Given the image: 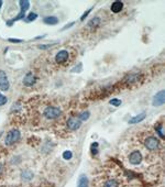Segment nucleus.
<instances>
[{
	"label": "nucleus",
	"mask_w": 165,
	"mask_h": 187,
	"mask_svg": "<svg viewBox=\"0 0 165 187\" xmlns=\"http://www.w3.org/2000/svg\"><path fill=\"white\" fill-rule=\"evenodd\" d=\"M20 139V131L18 129H12L7 133L6 135V140H4V143L11 145V144L16 143L18 140Z\"/></svg>",
	"instance_id": "1"
},
{
	"label": "nucleus",
	"mask_w": 165,
	"mask_h": 187,
	"mask_svg": "<svg viewBox=\"0 0 165 187\" xmlns=\"http://www.w3.org/2000/svg\"><path fill=\"white\" fill-rule=\"evenodd\" d=\"M44 116L48 119H55L61 116V109L57 107H48L45 108Z\"/></svg>",
	"instance_id": "2"
},
{
	"label": "nucleus",
	"mask_w": 165,
	"mask_h": 187,
	"mask_svg": "<svg viewBox=\"0 0 165 187\" xmlns=\"http://www.w3.org/2000/svg\"><path fill=\"white\" fill-rule=\"evenodd\" d=\"M144 144L148 150L154 151V150H156L157 147H159V140H157L155 136H149L148 139L145 140Z\"/></svg>",
	"instance_id": "3"
},
{
	"label": "nucleus",
	"mask_w": 165,
	"mask_h": 187,
	"mask_svg": "<svg viewBox=\"0 0 165 187\" xmlns=\"http://www.w3.org/2000/svg\"><path fill=\"white\" fill-rule=\"evenodd\" d=\"M9 82H8V77H7V74L4 71H0V90L2 92H6L9 89Z\"/></svg>",
	"instance_id": "4"
},
{
	"label": "nucleus",
	"mask_w": 165,
	"mask_h": 187,
	"mask_svg": "<svg viewBox=\"0 0 165 187\" xmlns=\"http://www.w3.org/2000/svg\"><path fill=\"white\" fill-rule=\"evenodd\" d=\"M81 121L77 117H71L67 120V127L71 130H77V129L81 128Z\"/></svg>",
	"instance_id": "5"
},
{
	"label": "nucleus",
	"mask_w": 165,
	"mask_h": 187,
	"mask_svg": "<svg viewBox=\"0 0 165 187\" xmlns=\"http://www.w3.org/2000/svg\"><path fill=\"white\" fill-rule=\"evenodd\" d=\"M142 161V155L139 151H133L129 155V162L133 165H138L140 164Z\"/></svg>",
	"instance_id": "6"
},
{
	"label": "nucleus",
	"mask_w": 165,
	"mask_h": 187,
	"mask_svg": "<svg viewBox=\"0 0 165 187\" xmlns=\"http://www.w3.org/2000/svg\"><path fill=\"white\" fill-rule=\"evenodd\" d=\"M68 52L66 51V50H62L60 52L57 53L56 56H55V62L57 64H63L65 63L66 61L68 60Z\"/></svg>",
	"instance_id": "7"
},
{
	"label": "nucleus",
	"mask_w": 165,
	"mask_h": 187,
	"mask_svg": "<svg viewBox=\"0 0 165 187\" xmlns=\"http://www.w3.org/2000/svg\"><path fill=\"white\" fill-rule=\"evenodd\" d=\"M36 82V77L34 76V74L31 72H29L27 75L24 76L23 78V84L25 86H28V87H31L32 85H34Z\"/></svg>",
	"instance_id": "8"
},
{
	"label": "nucleus",
	"mask_w": 165,
	"mask_h": 187,
	"mask_svg": "<svg viewBox=\"0 0 165 187\" xmlns=\"http://www.w3.org/2000/svg\"><path fill=\"white\" fill-rule=\"evenodd\" d=\"M164 98H165V92L164 90H161V92H159L155 95L153 99V106H162V105L164 104Z\"/></svg>",
	"instance_id": "9"
},
{
	"label": "nucleus",
	"mask_w": 165,
	"mask_h": 187,
	"mask_svg": "<svg viewBox=\"0 0 165 187\" xmlns=\"http://www.w3.org/2000/svg\"><path fill=\"white\" fill-rule=\"evenodd\" d=\"M123 8V2L122 1H115L112 4H111V11L113 13H118L120 12Z\"/></svg>",
	"instance_id": "10"
},
{
	"label": "nucleus",
	"mask_w": 165,
	"mask_h": 187,
	"mask_svg": "<svg viewBox=\"0 0 165 187\" xmlns=\"http://www.w3.org/2000/svg\"><path fill=\"white\" fill-rule=\"evenodd\" d=\"M145 118V113L144 112H142V113H140V115L135 116V117H133V118H131V119L129 120V123L130 124H133V123H138V122H141V121H143Z\"/></svg>",
	"instance_id": "11"
},
{
	"label": "nucleus",
	"mask_w": 165,
	"mask_h": 187,
	"mask_svg": "<svg viewBox=\"0 0 165 187\" xmlns=\"http://www.w3.org/2000/svg\"><path fill=\"white\" fill-rule=\"evenodd\" d=\"M77 187H88V179L86 177V175H81L77 182Z\"/></svg>",
	"instance_id": "12"
},
{
	"label": "nucleus",
	"mask_w": 165,
	"mask_h": 187,
	"mask_svg": "<svg viewBox=\"0 0 165 187\" xmlns=\"http://www.w3.org/2000/svg\"><path fill=\"white\" fill-rule=\"evenodd\" d=\"M44 23L45 24H50V25H55V24L58 23V19L56 17H46L44 18Z\"/></svg>",
	"instance_id": "13"
},
{
	"label": "nucleus",
	"mask_w": 165,
	"mask_h": 187,
	"mask_svg": "<svg viewBox=\"0 0 165 187\" xmlns=\"http://www.w3.org/2000/svg\"><path fill=\"white\" fill-rule=\"evenodd\" d=\"M99 24H100V18L96 17V18H94V19H92V20L89 21L88 28L89 29H96Z\"/></svg>",
	"instance_id": "14"
},
{
	"label": "nucleus",
	"mask_w": 165,
	"mask_h": 187,
	"mask_svg": "<svg viewBox=\"0 0 165 187\" xmlns=\"http://www.w3.org/2000/svg\"><path fill=\"white\" fill-rule=\"evenodd\" d=\"M19 4H20L21 11L25 12L30 8V1H28V0H21V1H19Z\"/></svg>",
	"instance_id": "15"
},
{
	"label": "nucleus",
	"mask_w": 165,
	"mask_h": 187,
	"mask_svg": "<svg viewBox=\"0 0 165 187\" xmlns=\"http://www.w3.org/2000/svg\"><path fill=\"white\" fill-rule=\"evenodd\" d=\"M21 177H22V179H24V181H30V179L33 177L32 172L29 171V170H25L24 172H22V174H21Z\"/></svg>",
	"instance_id": "16"
},
{
	"label": "nucleus",
	"mask_w": 165,
	"mask_h": 187,
	"mask_svg": "<svg viewBox=\"0 0 165 187\" xmlns=\"http://www.w3.org/2000/svg\"><path fill=\"white\" fill-rule=\"evenodd\" d=\"M104 187H119V184H118V182L115 181V179H108L105 183Z\"/></svg>",
	"instance_id": "17"
},
{
	"label": "nucleus",
	"mask_w": 165,
	"mask_h": 187,
	"mask_svg": "<svg viewBox=\"0 0 165 187\" xmlns=\"http://www.w3.org/2000/svg\"><path fill=\"white\" fill-rule=\"evenodd\" d=\"M89 116H90V112H89L88 110H86V111L81 112V115H79V120H81V121H87Z\"/></svg>",
	"instance_id": "18"
},
{
	"label": "nucleus",
	"mask_w": 165,
	"mask_h": 187,
	"mask_svg": "<svg viewBox=\"0 0 165 187\" xmlns=\"http://www.w3.org/2000/svg\"><path fill=\"white\" fill-rule=\"evenodd\" d=\"M121 103H122V101H121L120 99H118V98H113V99L109 100V104L112 105V106H115V107H118V106H120Z\"/></svg>",
	"instance_id": "19"
},
{
	"label": "nucleus",
	"mask_w": 165,
	"mask_h": 187,
	"mask_svg": "<svg viewBox=\"0 0 165 187\" xmlns=\"http://www.w3.org/2000/svg\"><path fill=\"white\" fill-rule=\"evenodd\" d=\"M37 18V14L36 13H34V12H31L30 14H29L28 17H27V20L29 21V22H31V21H34Z\"/></svg>",
	"instance_id": "20"
},
{
	"label": "nucleus",
	"mask_w": 165,
	"mask_h": 187,
	"mask_svg": "<svg viewBox=\"0 0 165 187\" xmlns=\"http://www.w3.org/2000/svg\"><path fill=\"white\" fill-rule=\"evenodd\" d=\"M73 157V153L71 151H65L63 153V159L64 160H71Z\"/></svg>",
	"instance_id": "21"
},
{
	"label": "nucleus",
	"mask_w": 165,
	"mask_h": 187,
	"mask_svg": "<svg viewBox=\"0 0 165 187\" xmlns=\"http://www.w3.org/2000/svg\"><path fill=\"white\" fill-rule=\"evenodd\" d=\"M24 16H25V12H24V11H20V13H19V14H18V16H17L14 19H12V21L14 22V21L21 20V19H23V18H24Z\"/></svg>",
	"instance_id": "22"
},
{
	"label": "nucleus",
	"mask_w": 165,
	"mask_h": 187,
	"mask_svg": "<svg viewBox=\"0 0 165 187\" xmlns=\"http://www.w3.org/2000/svg\"><path fill=\"white\" fill-rule=\"evenodd\" d=\"M7 101H8L7 97L0 94V106H4V105H6V104H7Z\"/></svg>",
	"instance_id": "23"
},
{
	"label": "nucleus",
	"mask_w": 165,
	"mask_h": 187,
	"mask_svg": "<svg viewBox=\"0 0 165 187\" xmlns=\"http://www.w3.org/2000/svg\"><path fill=\"white\" fill-rule=\"evenodd\" d=\"M156 130H157V132H159V134L161 135V136H164V131H163V127H162V126H159Z\"/></svg>",
	"instance_id": "24"
},
{
	"label": "nucleus",
	"mask_w": 165,
	"mask_h": 187,
	"mask_svg": "<svg viewBox=\"0 0 165 187\" xmlns=\"http://www.w3.org/2000/svg\"><path fill=\"white\" fill-rule=\"evenodd\" d=\"M90 11H92V8L89 9V10H87V11L85 12L84 14H83V16H81V21H84V20H85V18H86V17H87V16H88V14H89V13H90Z\"/></svg>",
	"instance_id": "25"
},
{
	"label": "nucleus",
	"mask_w": 165,
	"mask_h": 187,
	"mask_svg": "<svg viewBox=\"0 0 165 187\" xmlns=\"http://www.w3.org/2000/svg\"><path fill=\"white\" fill-rule=\"evenodd\" d=\"M9 42H11V43H21L22 40H18V39H9Z\"/></svg>",
	"instance_id": "26"
},
{
	"label": "nucleus",
	"mask_w": 165,
	"mask_h": 187,
	"mask_svg": "<svg viewBox=\"0 0 165 187\" xmlns=\"http://www.w3.org/2000/svg\"><path fill=\"white\" fill-rule=\"evenodd\" d=\"M73 24H74V22H72V23H69L68 25H66V27H64V28H63V30H66L67 28H69V27H72Z\"/></svg>",
	"instance_id": "27"
},
{
	"label": "nucleus",
	"mask_w": 165,
	"mask_h": 187,
	"mask_svg": "<svg viewBox=\"0 0 165 187\" xmlns=\"http://www.w3.org/2000/svg\"><path fill=\"white\" fill-rule=\"evenodd\" d=\"M1 172H2V165L0 164V173H1Z\"/></svg>",
	"instance_id": "28"
},
{
	"label": "nucleus",
	"mask_w": 165,
	"mask_h": 187,
	"mask_svg": "<svg viewBox=\"0 0 165 187\" xmlns=\"http://www.w3.org/2000/svg\"><path fill=\"white\" fill-rule=\"evenodd\" d=\"M2 2H4V1H2V0H0V8H1V6H2Z\"/></svg>",
	"instance_id": "29"
},
{
	"label": "nucleus",
	"mask_w": 165,
	"mask_h": 187,
	"mask_svg": "<svg viewBox=\"0 0 165 187\" xmlns=\"http://www.w3.org/2000/svg\"><path fill=\"white\" fill-rule=\"evenodd\" d=\"M1 134H2V133H0V136H1Z\"/></svg>",
	"instance_id": "30"
}]
</instances>
